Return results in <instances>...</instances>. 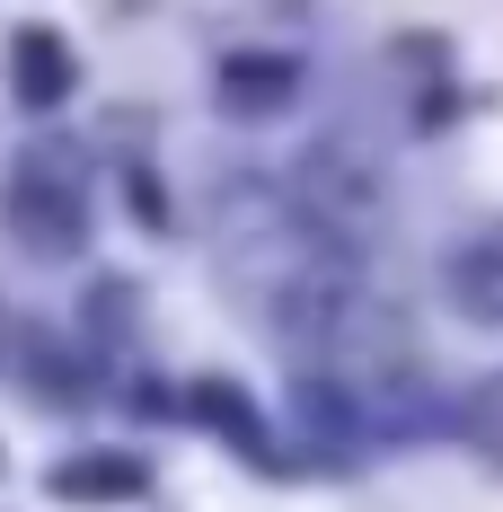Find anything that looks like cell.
Returning <instances> with one entry per match:
<instances>
[{"mask_svg":"<svg viewBox=\"0 0 503 512\" xmlns=\"http://www.w3.org/2000/svg\"><path fill=\"white\" fill-rule=\"evenodd\" d=\"M221 265L248 283L256 318L283 327V336H327L353 309L345 230L309 204V195H283V186L239 177V186L221 195Z\"/></svg>","mask_w":503,"mask_h":512,"instance_id":"cell-1","label":"cell"},{"mask_svg":"<svg viewBox=\"0 0 503 512\" xmlns=\"http://www.w3.org/2000/svg\"><path fill=\"white\" fill-rule=\"evenodd\" d=\"M71 80H80V71H71V45H62L53 27H18V36H9V89L27 106H62Z\"/></svg>","mask_w":503,"mask_h":512,"instance_id":"cell-5","label":"cell"},{"mask_svg":"<svg viewBox=\"0 0 503 512\" xmlns=\"http://www.w3.org/2000/svg\"><path fill=\"white\" fill-rule=\"evenodd\" d=\"M9 239L36 256H71L89 239V195H80V159L27 151L9 177Z\"/></svg>","mask_w":503,"mask_h":512,"instance_id":"cell-2","label":"cell"},{"mask_svg":"<svg viewBox=\"0 0 503 512\" xmlns=\"http://www.w3.org/2000/svg\"><path fill=\"white\" fill-rule=\"evenodd\" d=\"M451 301L477 327H503V230H486V239H468L451 256Z\"/></svg>","mask_w":503,"mask_h":512,"instance_id":"cell-6","label":"cell"},{"mask_svg":"<svg viewBox=\"0 0 503 512\" xmlns=\"http://www.w3.org/2000/svg\"><path fill=\"white\" fill-rule=\"evenodd\" d=\"M292 89H301V62H283V53H230L221 62V115H239V124L283 115Z\"/></svg>","mask_w":503,"mask_h":512,"instance_id":"cell-3","label":"cell"},{"mask_svg":"<svg viewBox=\"0 0 503 512\" xmlns=\"http://www.w3.org/2000/svg\"><path fill=\"white\" fill-rule=\"evenodd\" d=\"M45 486L62 504H133L151 486V468L133 460V451H71V460H53Z\"/></svg>","mask_w":503,"mask_h":512,"instance_id":"cell-4","label":"cell"}]
</instances>
